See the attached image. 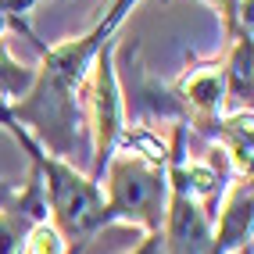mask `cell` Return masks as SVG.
<instances>
[{
  "mask_svg": "<svg viewBox=\"0 0 254 254\" xmlns=\"http://www.w3.org/2000/svg\"><path fill=\"white\" fill-rule=\"evenodd\" d=\"M136 0H115L111 11L100 18L86 36L68 40L61 47H43L36 79L25 93V100L7 104L0 100V115L14 118L18 126H32L40 143L50 147L54 158H68L79 147V129H82V86L90 79V68L100 54V47L115 40V29L126 22Z\"/></svg>",
  "mask_w": 254,
  "mask_h": 254,
  "instance_id": "obj_1",
  "label": "cell"
},
{
  "mask_svg": "<svg viewBox=\"0 0 254 254\" xmlns=\"http://www.w3.org/2000/svg\"><path fill=\"white\" fill-rule=\"evenodd\" d=\"M0 129H7L11 136L29 150L32 168H36L40 179H43L50 226L61 236L64 254H82L86 244L104 229V193H100V186L86 176H79L64 158L47 154L36 143V136H29V129H22L14 118L0 115Z\"/></svg>",
  "mask_w": 254,
  "mask_h": 254,
  "instance_id": "obj_2",
  "label": "cell"
},
{
  "mask_svg": "<svg viewBox=\"0 0 254 254\" xmlns=\"http://www.w3.org/2000/svg\"><path fill=\"white\" fill-rule=\"evenodd\" d=\"M132 150L111 154L108 161V200L104 226L126 222L143 233H158L168 208V147L150 132L129 136Z\"/></svg>",
  "mask_w": 254,
  "mask_h": 254,
  "instance_id": "obj_3",
  "label": "cell"
},
{
  "mask_svg": "<svg viewBox=\"0 0 254 254\" xmlns=\"http://www.w3.org/2000/svg\"><path fill=\"white\" fill-rule=\"evenodd\" d=\"M186 132L190 129L176 122L172 150H168V208H165V222H161V244H165V254H215L211 218L193 197L186 172H183Z\"/></svg>",
  "mask_w": 254,
  "mask_h": 254,
  "instance_id": "obj_4",
  "label": "cell"
},
{
  "mask_svg": "<svg viewBox=\"0 0 254 254\" xmlns=\"http://www.w3.org/2000/svg\"><path fill=\"white\" fill-rule=\"evenodd\" d=\"M111 54H115V40H108L100 47V54L90 68V79L82 86V100H86L90 129H93V172H90V179L97 186L104 179V168H108L115 147L122 143V132H126V100H122V86H118Z\"/></svg>",
  "mask_w": 254,
  "mask_h": 254,
  "instance_id": "obj_5",
  "label": "cell"
},
{
  "mask_svg": "<svg viewBox=\"0 0 254 254\" xmlns=\"http://www.w3.org/2000/svg\"><path fill=\"white\" fill-rule=\"evenodd\" d=\"M50 218L47 211V193H43V179L32 168L29 183L18 193H11L0 204V254H25V244L36 226H43Z\"/></svg>",
  "mask_w": 254,
  "mask_h": 254,
  "instance_id": "obj_6",
  "label": "cell"
},
{
  "mask_svg": "<svg viewBox=\"0 0 254 254\" xmlns=\"http://www.w3.org/2000/svg\"><path fill=\"white\" fill-rule=\"evenodd\" d=\"M251 200H254L251 179H240L236 190L229 193L226 208L215 211V218H218V226L211 229L215 254H247L251 251Z\"/></svg>",
  "mask_w": 254,
  "mask_h": 254,
  "instance_id": "obj_7",
  "label": "cell"
},
{
  "mask_svg": "<svg viewBox=\"0 0 254 254\" xmlns=\"http://www.w3.org/2000/svg\"><path fill=\"white\" fill-rule=\"evenodd\" d=\"M226 75V111H251V36L233 40V54L222 64Z\"/></svg>",
  "mask_w": 254,
  "mask_h": 254,
  "instance_id": "obj_8",
  "label": "cell"
},
{
  "mask_svg": "<svg viewBox=\"0 0 254 254\" xmlns=\"http://www.w3.org/2000/svg\"><path fill=\"white\" fill-rule=\"evenodd\" d=\"M32 79H36V68H25V64H14L7 54V43L0 40V100L7 97H25Z\"/></svg>",
  "mask_w": 254,
  "mask_h": 254,
  "instance_id": "obj_9",
  "label": "cell"
},
{
  "mask_svg": "<svg viewBox=\"0 0 254 254\" xmlns=\"http://www.w3.org/2000/svg\"><path fill=\"white\" fill-rule=\"evenodd\" d=\"M211 4L222 11L226 32H229L233 40L251 36V0H211Z\"/></svg>",
  "mask_w": 254,
  "mask_h": 254,
  "instance_id": "obj_10",
  "label": "cell"
},
{
  "mask_svg": "<svg viewBox=\"0 0 254 254\" xmlns=\"http://www.w3.org/2000/svg\"><path fill=\"white\" fill-rule=\"evenodd\" d=\"M36 4H40V0H7V4H0V14H4V18H7V25L22 29L25 36H29L32 43H36V47L43 50V43H40L36 36H32V32H29V25H25V14H29L32 7H36Z\"/></svg>",
  "mask_w": 254,
  "mask_h": 254,
  "instance_id": "obj_11",
  "label": "cell"
},
{
  "mask_svg": "<svg viewBox=\"0 0 254 254\" xmlns=\"http://www.w3.org/2000/svg\"><path fill=\"white\" fill-rule=\"evenodd\" d=\"M129 254H165V244H161V229H158V233H147L143 240H140V247H136V251H129Z\"/></svg>",
  "mask_w": 254,
  "mask_h": 254,
  "instance_id": "obj_12",
  "label": "cell"
},
{
  "mask_svg": "<svg viewBox=\"0 0 254 254\" xmlns=\"http://www.w3.org/2000/svg\"><path fill=\"white\" fill-rule=\"evenodd\" d=\"M4 25H7V18H4V14H0V32H4Z\"/></svg>",
  "mask_w": 254,
  "mask_h": 254,
  "instance_id": "obj_13",
  "label": "cell"
},
{
  "mask_svg": "<svg viewBox=\"0 0 254 254\" xmlns=\"http://www.w3.org/2000/svg\"><path fill=\"white\" fill-rule=\"evenodd\" d=\"M0 4H7V0H0Z\"/></svg>",
  "mask_w": 254,
  "mask_h": 254,
  "instance_id": "obj_14",
  "label": "cell"
}]
</instances>
